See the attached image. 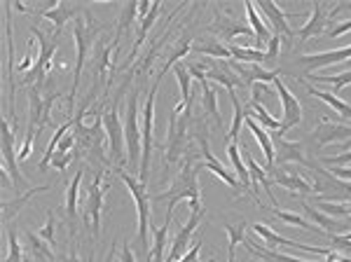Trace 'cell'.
<instances>
[{
  "label": "cell",
  "instance_id": "21",
  "mask_svg": "<svg viewBox=\"0 0 351 262\" xmlns=\"http://www.w3.org/2000/svg\"><path fill=\"white\" fill-rule=\"evenodd\" d=\"M246 127H248V131H251L253 136H256V141L260 143V147H263L265 159H267V174H271V171H274V143H271L269 131L265 129V127H260V124L251 115L246 117Z\"/></svg>",
  "mask_w": 351,
  "mask_h": 262
},
{
  "label": "cell",
  "instance_id": "5",
  "mask_svg": "<svg viewBox=\"0 0 351 262\" xmlns=\"http://www.w3.org/2000/svg\"><path fill=\"white\" fill-rule=\"evenodd\" d=\"M108 190V183L104 180V171H96L94 180L87 187V199H84V220L92 223L94 237H101V213H104V197Z\"/></svg>",
  "mask_w": 351,
  "mask_h": 262
},
{
  "label": "cell",
  "instance_id": "3",
  "mask_svg": "<svg viewBox=\"0 0 351 262\" xmlns=\"http://www.w3.org/2000/svg\"><path fill=\"white\" fill-rule=\"evenodd\" d=\"M124 143H127V152H129L127 167L138 174L141 155H143V131H141L138 124V92L129 94L127 117H124Z\"/></svg>",
  "mask_w": 351,
  "mask_h": 262
},
{
  "label": "cell",
  "instance_id": "30",
  "mask_svg": "<svg viewBox=\"0 0 351 262\" xmlns=\"http://www.w3.org/2000/svg\"><path fill=\"white\" fill-rule=\"evenodd\" d=\"M243 246L251 250L253 255H258L263 262H316V260H300V258H291V255H284V253H274V250H269V248H260L253 241H248V239H243Z\"/></svg>",
  "mask_w": 351,
  "mask_h": 262
},
{
  "label": "cell",
  "instance_id": "14",
  "mask_svg": "<svg viewBox=\"0 0 351 262\" xmlns=\"http://www.w3.org/2000/svg\"><path fill=\"white\" fill-rule=\"evenodd\" d=\"M271 143H274V152L276 155V162L279 164H300V167H309V159L304 157L302 152V143H295V141H286L284 136L276 131L271 134Z\"/></svg>",
  "mask_w": 351,
  "mask_h": 262
},
{
  "label": "cell",
  "instance_id": "9",
  "mask_svg": "<svg viewBox=\"0 0 351 262\" xmlns=\"http://www.w3.org/2000/svg\"><path fill=\"white\" fill-rule=\"evenodd\" d=\"M190 110L192 106L185 108L183 119H178L176 112H171L169 117V139H167V167H171L183 155V145H185V134H188V124H190Z\"/></svg>",
  "mask_w": 351,
  "mask_h": 262
},
{
  "label": "cell",
  "instance_id": "23",
  "mask_svg": "<svg viewBox=\"0 0 351 262\" xmlns=\"http://www.w3.org/2000/svg\"><path fill=\"white\" fill-rule=\"evenodd\" d=\"M246 167L248 171H251V187H253V192L258 195V185L263 187L265 192H267V197L271 199V204H274V209H279L276 206V195L271 192V183H269V176H267V169H263L260 164L253 159L251 155L246 152Z\"/></svg>",
  "mask_w": 351,
  "mask_h": 262
},
{
  "label": "cell",
  "instance_id": "48",
  "mask_svg": "<svg viewBox=\"0 0 351 262\" xmlns=\"http://www.w3.org/2000/svg\"><path fill=\"white\" fill-rule=\"evenodd\" d=\"M281 52V36L279 33H271L269 43H267V52H265V61H274Z\"/></svg>",
  "mask_w": 351,
  "mask_h": 262
},
{
  "label": "cell",
  "instance_id": "29",
  "mask_svg": "<svg viewBox=\"0 0 351 262\" xmlns=\"http://www.w3.org/2000/svg\"><path fill=\"white\" fill-rule=\"evenodd\" d=\"M228 157H230V162H232V169L239 174V183L243 190H248L251 192V171H248L246 164L241 162V157H239V143H228Z\"/></svg>",
  "mask_w": 351,
  "mask_h": 262
},
{
  "label": "cell",
  "instance_id": "43",
  "mask_svg": "<svg viewBox=\"0 0 351 262\" xmlns=\"http://www.w3.org/2000/svg\"><path fill=\"white\" fill-rule=\"evenodd\" d=\"M5 232H8V241H10V255L3 262H24V253H21L19 235H16V230L14 227H5Z\"/></svg>",
  "mask_w": 351,
  "mask_h": 262
},
{
  "label": "cell",
  "instance_id": "17",
  "mask_svg": "<svg viewBox=\"0 0 351 262\" xmlns=\"http://www.w3.org/2000/svg\"><path fill=\"white\" fill-rule=\"evenodd\" d=\"M351 59V45L349 47H339L330 49V52H321V54H304L298 59V64H302L307 71H319V68L332 66V64H342V61Z\"/></svg>",
  "mask_w": 351,
  "mask_h": 262
},
{
  "label": "cell",
  "instance_id": "58",
  "mask_svg": "<svg viewBox=\"0 0 351 262\" xmlns=\"http://www.w3.org/2000/svg\"><path fill=\"white\" fill-rule=\"evenodd\" d=\"M206 262H216V258H211V260H206Z\"/></svg>",
  "mask_w": 351,
  "mask_h": 262
},
{
  "label": "cell",
  "instance_id": "50",
  "mask_svg": "<svg viewBox=\"0 0 351 262\" xmlns=\"http://www.w3.org/2000/svg\"><path fill=\"white\" fill-rule=\"evenodd\" d=\"M199 248H202V237L197 239L195 243H192L190 250H188V253H185L183 258H180L178 262H197V255H199Z\"/></svg>",
  "mask_w": 351,
  "mask_h": 262
},
{
  "label": "cell",
  "instance_id": "1",
  "mask_svg": "<svg viewBox=\"0 0 351 262\" xmlns=\"http://www.w3.org/2000/svg\"><path fill=\"white\" fill-rule=\"evenodd\" d=\"M199 171H204V164L192 162L188 157L183 162V171L178 174V180L169 190L152 197V202H167V220L164 223H171L173 220V209L178 206V202H183V199L199 202Z\"/></svg>",
  "mask_w": 351,
  "mask_h": 262
},
{
  "label": "cell",
  "instance_id": "7",
  "mask_svg": "<svg viewBox=\"0 0 351 262\" xmlns=\"http://www.w3.org/2000/svg\"><path fill=\"white\" fill-rule=\"evenodd\" d=\"M14 157V139H12V129H10V119H3V171H8L10 178H12L14 187V197H21V190H31V183L26 180V176L19 171Z\"/></svg>",
  "mask_w": 351,
  "mask_h": 262
},
{
  "label": "cell",
  "instance_id": "56",
  "mask_svg": "<svg viewBox=\"0 0 351 262\" xmlns=\"http://www.w3.org/2000/svg\"><path fill=\"white\" fill-rule=\"evenodd\" d=\"M349 147H351V141H347V143H342V152H347Z\"/></svg>",
  "mask_w": 351,
  "mask_h": 262
},
{
  "label": "cell",
  "instance_id": "57",
  "mask_svg": "<svg viewBox=\"0 0 351 262\" xmlns=\"http://www.w3.org/2000/svg\"><path fill=\"white\" fill-rule=\"evenodd\" d=\"M71 262H87V260H77V258H75V253H73V255H71Z\"/></svg>",
  "mask_w": 351,
  "mask_h": 262
},
{
  "label": "cell",
  "instance_id": "45",
  "mask_svg": "<svg viewBox=\"0 0 351 262\" xmlns=\"http://www.w3.org/2000/svg\"><path fill=\"white\" fill-rule=\"evenodd\" d=\"M192 49H197L199 54H206V56H216V59H232L230 47H225V45H220V43L197 45V47H192Z\"/></svg>",
  "mask_w": 351,
  "mask_h": 262
},
{
  "label": "cell",
  "instance_id": "22",
  "mask_svg": "<svg viewBox=\"0 0 351 262\" xmlns=\"http://www.w3.org/2000/svg\"><path fill=\"white\" fill-rule=\"evenodd\" d=\"M260 10H263L265 14L269 16L271 26H274V33H279V36H286V38H295V31L291 28L288 24V16L281 8H276L274 3H269V0H263L260 3Z\"/></svg>",
  "mask_w": 351,
  "mask_h": 262
},
{
  "label": "cell",
  "instance_id": "16",
  "mask_svg": "<svg viewBox=\"0 0 351 262\" xmlns=\"http://www.w3.org/2000/svg\"><path fill=\"white\" fill-rule=\"evenodd\" d=\"M253 232L260 235L265 239V241L269 243V246H286V248H300V250H307V253H314V255H321V258H326V255H330V248H316V246H307V243H300V241H293V239H286L281 235H276V232H271L267 225L263 223H256L253 225Z\"/></svg>",
  "mask_w": 351,
  "mask_h": 262
},
{
  "label": "cell",
  "instance_id": "32",
  "mask_svg": "<svg viewBox=\"0 0 351 262\" xmlns=\"http://www.w3.org/2000/svg\"><path fill=\"white\" fill-rule=\"evenodd\" d=\"M68 131H73V122H64L59 129L54 131L52 141H49V143H47V150H45V155H43V159H40V164H38V169H40V171H47L49 162H52V157H54V152H56V147H59L61 139H64V136L68 134Z\"/></svg>",
  "mask_w": 351,
  "mask_h": 262
},
{
  "label": "cell",
  "instance_id": "25",
  "mask_svg": "<svg viewBox=\"0 0 351 262\" xmlns=\"http://www.w3.org/2000/svg\"><path fill=\"white\" fill-rule=\"evenodd\" d=\"M173 73H176V80H178V87H180V96H183V99H180V104L173 108V112L176 115H178L180 110H183V108H188V106H192V75H190V71L188 68H185L183 64H176L173 66Z\"/></svg>",
  "mask_w": 351,
  "mask_h": 262
},
{
  "label": "cell",
  "instance_id": "18",
  "mask_svg": "<svg viewBox=\"0 0 351 262\" xmlns=\"http://www.w3.org/2000/svg\"><path fill=\"white\" fill-rule=\"evenodd\" d=\"M197 141L202 143V155H204V171H211V174H216L220 176V178L228 183L232 190H239V180H237V176L232 174V171H228L223 167V164L218 162L216 157H213V152H211V147H208V141H206V136H202V131L197 134Z\"/></svg>",
  "mask_w": 351,
  "mask_h": 262
},
{
  "label": "cell",
  "instance_id": "4",
  "mask_svg": "<svg viewBox=\"0 0 351 262\" xmlns=\"http://www.w3.org/2000/svg\"><path fill=\"white\" fill-rule=\"evenodd\" d=\"M162 78L157 75L155 84H152L148 101H145L143 108V124H141V131H143V155H141V167H138V180L145 183L150 174V155H152V147H155V141H152V124H155V96L157 89H160Z\"/></svg>",
  "mask_w": 351,
  "mask_h": 262
},
{
  "label": "cell",
  "instance_id": "19",
  "mask_svg": "<svg viewBox=\"0 0 351 262\" xmlns=\"http://www.w3.org/2000/svg\"><path fill=\"white\" fill-rule=\"evenodd\" d=\"M271 180H274L276 185L286 187V190H295L300 195H309L311 192V185L307 180L300 176V169L295 164H286V169H279V171H271Z\"/></svg>",
  "mask_w": 351,
  "mask_h": 262
},
{
  "label": "cell",
  "instance_id": "44",
  "mask_svg": "<svg viewBox=\"0 0 351 262\" xmlns=\"http://www.w3.org/2000/svg\"><path fill=\"white\" fill-rule=\"evenodd\" d=\"M228 230V237H230V248H228V262H234V250L239 246V241H243V223L239 225H225Z\"/></svg>",
  "mask_w": 351,
  "mask_h": 262
},
{
  "label": "cell",
  "instance_id": "52",
  "mask_svg": "<svg viewBox=\"0 0 351 262\" xmlns=\"http://www.w3.org/2000/svg\"><path fill=\"white\" fill-rule=\"evenodd\" d=\"M31 49H33V38L28 40V52H26V56H24V61H21V64L16 66V71H19V73H26L28 68H31V59H33V56H31Z\"/></svg>",
  "mask_w": 351,
  "mask_h": 262
},
{
  "label": "cell",
  "instance_id": "46",
  "mask_svg": "<svg viewBox=\"0 0 351 262\" xmlns=\"http://www.w3.org/2000/svg\"><path fill=\"white\" fill-rule=\"evenodd\" d=\"M251 94H253V101L260 106H265L269 99H274V96H279V94H274L271 92V87H267L265 82H256V84H251Z\"/></svg>",
  "mask_w": 351,
  "mask_h": 262
},
{
  "label": "cell",
  "instance_id": "47",
  "mask_svg": "<svg viewBox=\"0 0 351 262\" xmlns=\"http://www.w3.org/2000/svg\"><path fill=\"white\" fill-rule=\"evenodd\" d=\"M54 232H56V218H54V213L49 211L47 213V223H45V227L40 230V239H45V241L49 243V246H56V239H54Z\"/></svg>",
  "mask_w": 351,
  "mask_h": 262
},
{
  "label": "cell",
  "instance_id": "54",
  "mask_svg": "<svg viewBox=\"0 0 351 262\" xmlns=\"http://www.w3.org/2000/svg\"><path fill=\"white\" fill-rule=\"evenodd\" d=\"M347 31H351V19L344 21V24L335 26V28H330V38H339L342 33H347Z\"/></svg>",
  "mask_w": 351,
  "mask_h": 262
},
{
  "label": "cell",
  "instance_id": "11",
  "mask_svg": "<svg viewBox=\"0 0 351 262\" xmlns=\"http://www.w3.org/2000/svg\"><path fill=\"white\" fill-rule=\"evenodd\" d=\"M73 36H75V47H77V61H75V71H73V89L68 96V112H73L75 108V94H77V84H80L82 71H84V61H87L89 52V33L82 19H75V28H73Z\"/></svg>",
  "mask_w": 351,
  "mask_h": 262
},
{
  "label": "cell",
  "instance_id": "34",
  "mask_svg": "<svg viewBox=\"0 0 351 262\" xmlns=\"http://www.w3.org/2000/svg\"><path fill=\"white\" fill-rule=\"evenodd\" d=\"M246 16H248V21H251V31L256 33V38H258V49H260V45L263 43H269V28L263 24V19L258 16V10H256V5L253 3H246Z\"/></svg>",
  "mask_w": 351,
  "mask_h": 262
},
{
  "label": "cell",
  "instance_id": "31",
  "mask_svg": "<svg viewBox=\"0 0 351 262\" xmlns=\"http://www.w3.org/2000/svg\"><path fill=\"white\" fill-rule=\"evenodd\" d=\"M246 112H251V117H253V119H258L260 127L271 129V131H281V119H279V117H274V115H269L267 108L256 104V101H251V106L246 108Z\"/></svg>",
  "mask_w": 351,
  "mask_h": 262
},
{
  "label": "cell",
  "instance_id": "2",
  "mask_svg": "<svg viewBox=\"0 0 351 262\" xmlns=\"http://www.w3.org/2000/svg\"><path fill=\"white\" fill-rule=\"evenodd\" d=\"M112 174L127 185V190L132 192L134 202H136V213H138V246L145 253V246H148V227H150V197H148V187L145 183H141L138 178L129 176L122 167H115Z\"/></svg>",
  "mask_w": 351,
  "mask_h": 262
},
{
  "label": "cell",
  "instance_id": "12",
  "mask_svg": "<svg viewBox=\"0 0 351 262\" xmlns=\"http://www.w3.org/2000/svg\"><path fill=\"white\" fill-rule=\"evenodd\" d=\"M274 87H276V94H279L281 108H284V117H281V131H279V134L284 136L293 127H298V124L302 122V106H300V101L295 99V94H293L291 89L286 87L281 78L274 80Z\"/></svg>",
  "mask_w": 351,
  "mask_h": 262
},
{
  "label": "cell",
  "instance_id": "28",
  "mask_svg": "<svg viewBox=\"0 0 351 262\" xmlns=\"http://www.w3.org/2000/svg\"><path fill=\"white\" fill-rule=\"evenodd\" d=\"M43 16H45V19H49V21H54V26H56L54 33H56V36H61V28H64V24L75 16V8H71L68 3H56L52 10H45Z\"/></svg>",
  "mask_w": 351,
  "mask_h": 262
},
{
  "label": "cell",
  "instance_id": "36",
  "mask_svg": "<svg viewBox=\"0 0 351 262\" xmlns=\"http://www.w3.org/2000/svg\"><path fill=\"white\" fill-rule=\"evenodd\" d=\"M82 176H84V169H80L73 176L71 185H68V190H66V213L71 215V223L75 220V213H77V190H80Z\"/></svg>",
  "mask_w": 351,
  "mask_h": 262
},
{
  "label": "cell",
  "instance_id": "38",
  "mask_svg": "<svg viewBox=\"0 0 351 262\" xmlns=\"http://www.w3.org/2000/svg\"><path fill=\"white\" fill-rule=\"evenodd\" d=\"M169 227H171V223H164L162 227H157L155 230V243H152V248L148 253L152 258V262H164V248H167Z\"/></svg>",
  "mask_w": 351,
  "mask_h": 262
},
{
  "label": "cell",
  "instance_id": "51",
  "mask_svg": "<svg viewBox=\"0 0 351 262\" xmlns=\"http://www.w3.org/2000/svg\"><path fill=\"white\" fill-rule=\"evenodd\" d=\"M328 174H330L332 178H337V180H347V183H351V167L349 169L332 167V169H328Z\"/></svg>",
  "mask_w": 351,
  "mask_h": 262
},
{
  "label": "cell",
  "instance_id": "42",
  "mask_svg": "<svg viewBox=\"0 0 351 262\" xmlns=\"http://www.w3.org/2000/svg\"><path fill=\"white\" fill-rule=\"evenodd\" d=\"M319 211H324L330 218H349L351 215V204H337V202H319L314 204Z\"/></svg>",
  "mask_w": 351,
  "mask_h": 262
},
{
  "label": "cell",
  "instance_id": "15",
  "mask_svg": "<svg viewBox=\"0 0 351 262\" xmlns=\"http://www.w3.org/2000/svg\"><path fill=\"white\" fill-rule=\"evenodd\" d=\"M311 141L316 143V147H324L328 143H347L351 141V127H342V124H332L324 117L319 122V127L311 131Z\"/></svg>",
  "mask_w": 351,
  "mask_h": 262
},
{
  "label": "cell",
  "instance_id": "37",
  "mask_svg": "<svg viewBox=\"0 0 351 262\" xmlns=\"http://www.w3.org/2000/svg\"><path fill=\"white\" fill-rule=\"evenodd\" d=\"M230 54L232 59L246 61V64H263L265 61V52L258 47H237V45H230Z\"/></svg>",
  "mask_w": 351,
  "mask_h": 262
},
{
  "label": "cell",
  "instance_id": "55",
  "mask_svg": "<svg viewBox=\"0 0 351 262\" xmlns=\"http://www.w3.org/2000/svg\"><path fill=\"white\" fill-rule=\"evenodd\" d=\"M115 260V243H112V248L108 250V258H106V262H112Z\"/></svg>",
  "mask_w": 351,
  "mask_h": 262
},
{
  "label": "cell",
  "instance_id": "53",
  "mask_svg": "<svg viewBox=\"0 0 351 262\" xmlns=\"http://www.w3.org/2000/svg\"><path fill=\"white\" fill-rule=\"evenodd\" d=\"M120 262H136V255L129 243H124L122 246V253H120Z\"/></svg>",
  "mask_w": 351,
  "mask_h": 262
},
{
  "label": "cell",
  "instance_id": "26",
  "mask_svg": "<svg viewBox=\"0 0 351 262\" xmlns=\"http://www.w3.org/2000/svg\"><path fill=\"white\" fill-rule=\"evenodd\" d=\"M45 190H49V185L31 187V190H26L21 197H14V202H3V225L8 227V225H10V220L16 218L19 209L24 206V204H28V199H31L33 195H38V192H45Z\"/></svg>",
  "mask_w": 351,
  "mask_h": 262
},
{
  "label": "cell",
  "instance_id": "8",
  "mask_svg": "<svg viewBox=\"0 0 351 262\" xmlns=\"http://www.w3.org/2000/svg\"><path fill=\"white\" fill-rule=\"evenodd\" d=\"M202 215H204L202 204L199 202H190V218H188V223H185L178 230V235H176V239L171 241V248H169V255L164 258V262H178L180 258H183L185 250H188V246H190V239H192V235H195L197 225H199Z\"/></svg>",
  "mask_w": 351,
  "mask_h": 262
},
{
  "label": "cell",
  "instance_id": "24",
  "mask_svg": "<svg viewBox=\"0 0 351 262\" xmlns=\"http://www.w3.org/2000/svg\"><path fill=\"white\" fill-rule=\"evenodd\" d=\"M300 206H302V211H304V215H307V218H311V220H314V223L319 225V227H326L328 237H332V235H339V232L344 230V227L339 225L335 218H330V215H328V213H324V211H319V209L314 206V204L300 202Z\"/></svg>",
  "mask_w": 351,
  "mask_h": 262
},
{
  "label": "cell",
  "instance_id": "40",
  "mask_svg": "<svg viewBox=\"0 0 351 262\" xmlns=\"http://www.w3.org/2000/svg\"><path fill=\"white\" fill-rule=\"evenodd\" d=\"M230 101H232V106H234V117H232V127L228 131V141L230 143H234L237 139H239V129H241V122L246 119V115H243V108L239 106V101H237V94H234V89L230 92Z\"/></svg>",
  "mask_w": 351,
  "mask_h": 262
},
{
  "label": "cell",
  "instance_id": "6",
  "mask_svg": "<svg viewBox=\"0 0 351 262\" xmlns=\"http://www.w3.org/2000/svg\"><path fill=\"white\" fill-rule=\"evenodd\" d=\"M31 36L38 38V43H40V54H38V61H36V66H33V71H28L24 75V82L26 84H31V82L40 84L43 78L47 75V71H49V64H52V56L56 52V47H59V36L54 33V36L49 38L36 26H31Z\"/></svg>",
  "mask_w": 351,
  "mask_h": 262
},
{
  "label": "cell",
  "instance_id": "33",
  "mask_svg": "<svg viewBox=\"0 0 351 262\" xmlns=\"http://www.w3.org/2000/svg\"><path fill=\"white\" fill-rule=\"evenodd\" d=\"M271 215L274 218H279V220H284V223L288 225H293V227H302V230H307V232H314V235H326V230H319V227H311L309 225V220L307 218H302V215H298V213H288V211H281V209H271Z\"/></svg>",
  "mask_w": 351,
  "mask_h": 262
},
{
  "label": "cell",
  "instance_id": "41",
  "mask_svg": "<svg viewBox=\"0 0 351 262\" xmlns=\"http://www.w3.org/2000/svg\"><path fill=\"white\" fill-rule=\"evenodd\" d=\"M26 239H28V243H31L33 253L40 255V258H45L47 262H56V255L47 248V241H45V239H40L38 235H33V232H28V230H26Z\"/></svg>",
  "mask_w": 351,
  "mask_h": 262
},
{
  "label": "cell",
  "instance_id": "35",
  "mask_svg": "<svg viewBox=\"0 0 351 262\" xmlns=\"http://www.w3.org/2000/svg\"><path fill=\"white\" fill-rule=\"evenodd\" d=\"M202 92H204V110L208 112L213 119H216L218 127H223V117H220V110H218V96H216V89L208 84V80L202 82Z\"/></svg>",
  "mask_w": 351,
  "mask_h": 262
},
{
  "label": "cell",
  "instance_id": "20",
  "mask_svg": "<svg viewBox=\"0 0 351 262\" xmlns=\"http://www.w3.org/2000/svg\"><path fill=\"white\" fill-rule=\"evenodd\" d=\"M326 19H328L326 5L324 3H314V5H311V16L307 19V24H304L298 31L300 43H307L309 38L321 36V33H324V28H326Z\"/></svg>",
  "mask_w": 351,
  "mask_h": 262
},
{
  "label": "cell",
  "instance_id": "39",
  "mask_svg": "<svg viewBox=\"0 0 351 262\" xmlns=\"http://www.w3.org/2000/svg\"><path fill=\"white\" fill-rule=\"evenodd\" d=\"M309 80H314V82L330 84V87H332V94L339 96V92H342V87H347V84H351V71L339 73V75H309Z\"/></svg>",
  "mask_w": 351,
  "mask_h": 262
},
{
  "label": "cell",
  "instance_id": "49",
  "mask_svg": "<svg viewBox=\"0 0 351 262\" xmlns=\"http://www.w3.org/2000/svg\"><path fill=\"white\" fill-rule=\"evenodd\" d=\"M71 162H73L71 152H54V157H52V167H56L59 171H66Z\"/></svg>",
  "mask_w": 351,
  "mask_h": 262
},
{
  "label": "cell",
  "instance_id": "10",
  "mask_svg": "<svg viewBox=\"0 0 351 262\" xmlns=\"http://www.w3.org/2000/svg\"><path fill=\"white\" fill-rule=\"evenodd\" d=\"M104 129H106V139L110 143V159L115 164L124 162V122L117 112V101L112 104L110 110L104 112Z\"/></svg>",
  "mask_w": 351,
  "mask_h": 262
},
{
  "label": "cell",
  "instance_id": "13",
  "mask_svg": "<svg viewBox=\"0 0 351 262\" xmlns=\"http://www.w3.org/2000/svg\"><path fill=\"white\" fill-rule=\"evenodd\" d=\"M5 12V47H8V108L10 115H14V40H12V8L10 3L3 5Z\"/></svg>",
  "mask_w": 351,
  "mask_h": 262
},
{
  "label": "cell",
  "instance_id": "27",
  "mask_svg": "<svg viewBox=\"0 0 351 262\" xmlns=\"http://www.w3.org/2000/svg\"><path fill=\"white\" fill-rule=\"evenodd\" d=\"M302 84L307 87V92H309V96H316V99H321V101H326L328 106L332 108V110L337 112V115H342V117H351V104H344L339 96H335V94H330V92H321V89H316V87H311V84H307L302 80Z\"/></svg>",
  "mask_w": 351,
  "mask_h": 262
}]
</instances>
